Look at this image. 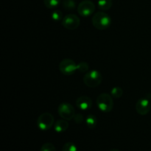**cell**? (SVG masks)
Returning <instances> with one entry per match:
<instances>
[{
	"label": "cell",
	"mask_w": 151,
	"mask_h": 151,
	"mask_svg": "<svg viewBox=\"0 0 151 151\" xmlns=\"http://www.w3.org/2000/svg\"><path fill=\"white\" fill-rule=\"evenodd\" d=\"M40 151H56V148L55 145L52 143L47 142L44 143L41 147Z\"/></svg>",
	"instance_id": "18"
},
{
	"label": "cell",
	"mask_w": 151,
	"mask_h": 151,
	"mask_svg": "<svg viewBox=\"0 0 151 151\" xmlns=\"http://www.w3.org/2000/svg\"><path fill=\"white\" fill-rule=\"evenodd\" d=\"M92 24L96 29L103 30L110 27L111 19L109 14L104 12H97L92 17Z\"/></svg>",
	"instance_id": "1"
},
{
	"label": "cell",
	"mask_w": 151,
	"mask_h": 151,
	"mask_svg": "<svg viewBox=\"0 0 151 151\" xmlns=\"http://www.w3.org/2000/svg\"><path fill=\"white\" fill-rule=\"evenodd\" d=\"M62 151H78V147L76 145L74 144L73 142H69L65 143L62 148Z\"/></svg>",
	"instance_id": "16"
},
{
	"label": "cell",
	"mask_w": 151,
	"mask_h": 151,
	"mask_svg": "<svg viewBox=\"0 0 151 151\" xmlns=\"http://www.w3.org/2000/svg\"><path fill=\"white\" fill-rule=\"evenodd\" d=\"M95 5L90 0H83L78 6V12L81 16L88 17L94 13Z\"/></svg>",
	"instance_id": "7"
},
{
	"label": "cell",
	"mask_w": 151,
	"mask_h": 151,
	"mask_svg": "<svg viewBox=\"0 0 151 151\" xmlns=\"http://www.w3.org/2000/svg\"><path fill=\"white\" fill-rule=\"evenodd\" d=\"M110 151H120V150H119L118 149H111Z\"/></svg>",
	"instance_id": "22"
},
{
	"label": "cell",
	"mask_w": 151,
	"mask_h": 151,
	"mask_svg": "<svg viewBox=\"0 0 151 151\" xmlns=\"http://www.w3.org/2000/svg\"><path fill=\"white\" fill-rule=\"evenodd\" d=\"M97 106L101 111L104 113L111 112L114 107V101L111 96L107 93H102L97 97Z\"/></svg>",
	"instance_id": "2"
},
{
	"label": "cell",
	"mask_w": 151,
	"mask_h": 151,
	"mask_svg": "<svg viewBox=\"0 0 151 151\" xmlns=\"http://www.w3.org/2000/svg\"><path fill=\"white\" fill-rule=\"evenodd\" d=\"M60 117L66 120H71L75 115V110L73 106L68 103H63L59 105L58 109Z\"/></svg>",
	"instance_id": "6"
},
{
	"label": "cell",
	"mask_w": 151,
	"mask_h": 151,
	"mask_svg": "<svg viewBox=\"0 0 151 151\" xmlns=\"http://www.w3.org/2000/svg\"><path fill=\"white\" fill-rule=\"evenodd\" d=\"M75 1L74 0H63V6L66 10H73L75 7Z\"/></svg>",
	"instance_id": "17"
},
{
	"label": "cell",
	"mask_w": 151,
	"mask_h": 151,
	"mask_svg": "<svg viewBox=\"0 0 151 151\" xmlns=\"http://www.w3.org/2000/svg\"><path fill=\"white\" fill-rule=\"evenodd\" d=\"M76 106L82 111H87L92 106V100L90 97L86 96H81L76 100Z\"/></svg>",
	"instance_id": "10"
},
{
	"label": "cell",
	"mask_w": 151,
	"mask_h": 151,
	"mask_svg": "<svg viewBox=\"0 0 151 151\" xmlns=\"http://www.w3.org/2000/svg\"><path fill=\"white\" fill-rule=\"evenodd\" d=\"M80 19L75 14H68L62 19V25L67 29L73 30L77 29L80 26Z\"/></svg>",
	"instance_id": "8"
},
{
	"label": "cell",
	"mask_w": 151,
	"mask_h": 151,
	"mask_svg": "<svg viewBox=\"0 0 151 151\" xmlns=\"http://www.w3.org/2000/svg\"><path fill=\"white\" fill-rule=\"evenodd\" d=\"M135 108L136 111L139 114L142 115V116L147 114L150 112L151 108L150 100L145 97L140 98L136 103Z\"/></svg>",
	"instance_id": "9"
},
{
	"label": "cell",
	"mask_w": 151,
	"mask_h": 151,
	"mask_svg": "<svg viewBox=\"0 0 151 151\" xmlns=\"http://www.w3.org/2000/svg\"><path fill=\"white\" fill-rule=\"evenodd\" d=\"M37 126L41 131L50 130L54 126L55 119L52 115L48 112H45L40 115L37 119Z\"/></svg>",
	"instance_id": "4"
},
{
	"label": "cell",
	"mask_w": 151,
	"mask_h": 151,
	"mask_svg": "<svg viewBox=\"0 0 151 151\" xmlns=\"http://www.w3.org/2000/svg\"><path fill=\"white\" fill-rule=\"evenodd\" d=\"M52 19H53L55 22H58V21H60L61 19H63V13L60 10H54V11L52 13Z\"/></svg>",
	"instance_id": "19"
},
{
	"label": "cell",
	"mask_w": 151,
	"mask_h": 151,
	"mask_svg": "<svg viewBox=\"0 0 151 151\" xmlns=\"http://www.w3.org/2000/svg\"><path fill=\"white\" fill-rule=\"evenodd\" d=\"M60 0H44V5L49 9H54L59 5Z\"/></svg>",
	"instance_id": "15"
},
{
	"label": "cell",
	"mask_w": 151,
	"mask_h": 151,
	"mask_svg": "<svg viewBox=\"0 0 151 151\" xmlns=\"http://www.w3.org/2000/svg\"><path fill=\"white\" fill-rule=\"evenodd\" d=\"M89 69V66L86 62H81L78 64V71L80 72H86Z\"/></svg>",
	"instance_id": "20"
},
{
	"label": "cell",
	"mask_w": 151,
	"mask_h": 151,
	"mask_svg": "<svg viewBox=\"0 0 151 151\" xmlns=\"http://www.w3.org/2000/svg\"><path fill=\"white\" fill-rule=\"evenodd\" d=\"M102 75L99 71L91 70L88 71L83 76V83L86 86L89 88L97 87L102 82Z\"/></svg>",
	"instance_id": "3"
},
{
	"label": "cell",
	"mask_w": 151,
	"mask_h": 151,
	"mask_svg": "<svg viewBox=\"0 0 151 151\" xmlns=\"http://www.w3.org/2000/svg\"><path fill=\"white\" fill-rule=\"evenodd\" d=\"M86 124L87 127L89 129H94L97 124V120L96 116L92 114L88 115L86 119Z\"/></svg>",
	"instance_id": "12"
},
{
	"label": "cell",
	"mask_w": 151,
	"mask_h": 151,
	"mask_svg": "<svg viewBox=\"0 0 151 151\" xmlns=\"http://www.w3.org/2000/svg\"><path fill=\"white\" fill-rule=\"evenodd\" d=\"M112 0H98L97 5L98 7L102 10H107L111 7Z\"/></svg>",
	"instance_id": "13"
},
{
	"label": "cell",
	"mask_w": 151,
	"mask_h": 151,
	"mask_svg": "<svg viewBox=\"0 0 151 151\" xmlns=\"http://www.w3.org/2000/svg\"><path fill=\"white\" fill-rule=\"evenodd\" d=\"M123 94V91L120 87L115 86L111 90V94L112 97L115 99H119L122 96Z\"/></svg>",
	"instance_id": "14"
},
{
	"label": "cell",
	"mask_w": 151,
	"mask_h": 151,
	"mask_svg": "<svg viewBox=\"0 0 151 151\" xmlns=\"http://www.w3.org/2000/svg\"><path fill=\"white\" fill-rule=\"evenodd\" d=\"M59 69L63 75H72L78 70V64L72 59H63L59 63Z\"/></svg>",
	"instance_id": "5"
},
{
	"label": "cell",
	"mask_w": 151,
	"mask_h": 151,
	"mask_svg": "<svg viewBox=\"0 0 151 151\" xmlns=\"http://www.w3.org/2000/svg\"><path fill=\"white\" fill-rule=\"evenodd\" d=\"M73 119L76 123H81L83 121V115L81 114H77L75 115Z\"/></svg>",
	"instance_id": "21"
},
{
	"label": "cell",
	"mask_w": 151,
	"mask_h": 151,
	"mask_svg": "<svg viewBox=\"0 0 151 151\" xmlns=\"http://www.w3.org/2000/svg\"><path fill=\"white\" fill-rule=\"evenodd\" d=\"M69 128V122L66 119H60L54 124V129L57 133L65 132Z\"/></svg>",
	"instance_id": "11"
}]
</instances>
